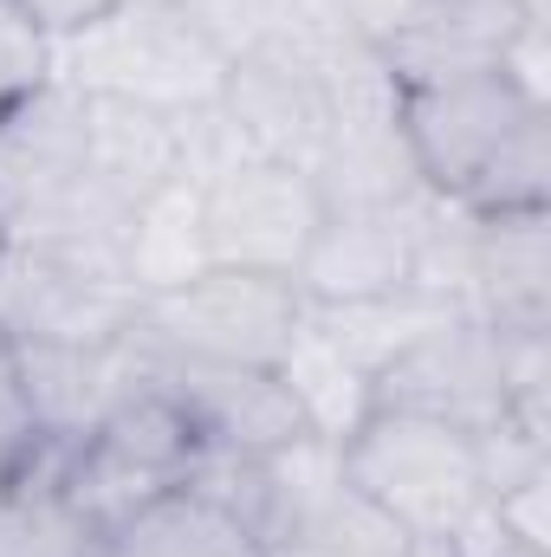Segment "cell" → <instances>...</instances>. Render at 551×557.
<instances>
[{"instance_id":"obj_9","label":"cell","mask_w":551,"mask_h":557,"mask_svg":"<svg viewBox=\"0 0 551 557\" xmlns=\"http://www.w3.org/2000/svg\"><path fill=\"white\" fill-rule=\"evenodd\" d=\"M409 273L415 227L396 201H331L298 267V292L318 305H377V298H396Z\"/></svg>"},{"instance_id":"obj_10","label":"cell","mask_w":551,"mask_h":557,"mask_svg":"<svg viewBox=\"0 0 551 557\" xmlns=\"http://www.w3.org/2000/svg\"><path fill=\"white\" fill-rule=\"evenodd\" d=\"M98 557H267L260 532L201 480H182L98 539Z\"/></svg>"},{"instance_id":"obj_13","label":"cell","mask_w":551,"mask_h":557,"mask_svg":"<svg viewBox=\"0 0 551 557\" xmlns=\"http://www.w3.org/2000/svg\"><path fill=\"white\" fill-rule=\"evenodd\" d=\"M46 454V428L33 416V396H26V376H20V350L0 337V493H20L26 473L39 467Z\"/></svg>"},{"instance_id":"obj_8","label":"cell","mask_w":551,"mask_h":557,"mask_svg":"<svg viewBox=\"0 0 551 557\" xmlns=\"http://www.w3.org/2000/svg\"><path fill=\"white\" fill-rule=\"evenodd\" d=\"M325 182L292 156H247L215 175L195 214L201 267H241V273H279L298 285L311 253V234L325 221Z\"/></svg>"},{"instance_id":"obj_6","label":"cell","mask_w":551,"mask_h":557,"mask_svg":"<svg viewBox=\"0 0 551 557\" xmlns=\"http://www.w3.org/2000/svg\"><path fill=\"white\" fill-rule=\"evenodd\" d=\"M201 454H208V447L195 441V428L175 416L156 389L124 383V396L65 447V467H59V480H52V499H59L91 539H105V532L124 525L137 506H149L156 493L195 480Z\"/></svg>"},{"instance_id":"obj_2","label":"cell","mask_w":551,"mask_h":557,"mask_svg":"<svg viewBox=\"0 0 551 557\" xmlns=\"http://www.w3.org/2000/svg\"><path fill=\"white\" fill-rule=\"evenodd\" d=\"M331 473L403 539L461 545L493 512V434L421 409H364Z\"/></svg>"},{"instance_id":"obj_16","label":"cell","mask_w":551,"mask_h":557,"mask_svg":"<svg viewBox=\"0 0 551 557\" xmlns=\"http://www.w3.org/2000/svg\"><path fill=\"white\" fill-rule=\"evenodd\" d=\"M403 557H461V545H441V539H409Z\"/></svg>"},{"instance_id":"obj_4","label":"cell","mask_w":551,"mask_h":557,"mask_svg":"<svg viewBox=\"0 0 551 557\" xmlns=\"http://www.w3.org/2000/svg\"><path fill=\"white\" fill-rule=\"evenodd\" d=\"M143 285L124 253L0 234V337L20 350H111L137 324Z\"/></svg>"},{"instance_id":"obj_1","label":"cell","mask_w":551,"mask_h":557,"mask_svg":"<svg viewBox=\"0 0 551 557\" xmlns=\"http://www.w3.org/2000/svg\"><path fill=\"white\" fill-rule=\"evenodd\" d=\"M396 137L415 175L474 214L546 208V91L513 65L396 78Z\"/></svg>"},{"instance_id":"obj_12","label":"cell","mask_w":551,"mask_h":557,"mask_svg":"<svg viewBox=\"0 0 551 557\" xmlns=\"http://www.w3.org/2000/svg\"><path fill=\"white\" fill-rule=\"evenodd\" d=\"M403 545L409 539L357 493H344L338 473L325 486H298L267 532V557H403Z\"/></svg>"},{"instance_id":"obj_7","label":"cell","mask_w":551,"mask_h":557,"mask_svg":"<svg viewBox=\"0 0 551 557\" xmlns=\"http://www.w3.org/2000/svg\"><path fill=\"white\" fill-rule=\"evenodd\" d=\"M305 324V292L279 273H241V267H195L182 278L143 285L137 337L215 357V363H247V370H285L292 344Z\"/></svg>"},{"instance_id":"obj_15","label":"cell","mask_w":551,"mask_h":557,"mask_svg":"<svg viewBox=\"0 0 551 557\" xmlns=\"http://www.w3.org/2000/svg\"><path fill=\"white\" fill-rule=\"evenodd\" d=\"M46 39H85L91 26H105L111 13H124L131 0H13Z\"/></svg>"},{"instance_id":"obj_11","label":"cell","mask_w":551,"mask_h":557,"mask_svg":"<svg viewBox=\"0 0 551 557\" xmlns=\"http://www.w3.org/2000/svg\"><path fill=\"white\" fill-rule=\"evenodd\" d=\"M474 278L487 292V324L493 331H546V278H551L546 208L480 214Z\"/></svg>"},{"instance_id":"obj_5","label":"cell","mask_w":551,"mask_h":557,"mask_svg":"<svg viewBox=\"0 0 551 557\" xmlns=\"http://www.w3.org/2000/svg\"><path fill=\"white\" fill-rule=\"evenodd\" d=\"M124 376L156 389L195 428V441L208 454L267 460V454L311 447V434H318L311 403L298 396V383L285 370L215 363V357H188V350H169V344H149L137 331H124Z\"/></svg>"},{"instance_id":"obj_14","label":"cell","mask_w":551,"mask_h":557,"mask_svg":"<svg viewBox=\"0 0 551 557\" xmlns=\"http://www.w3.org/2000/svg\"><path fill=\"white\" fill-rule=\"evenodd\" d=\"M46 33L13 7V0H0V104H13L20 91H33L39 78H52L46 72Z\"/></svg>"},{"instance_id":"obj_3","label":"cell","mask_w":551,"mask_h":557,"mask_svg":"<svg viewBox=\"0 0 551 557\" xmlns=\"http://www.w3.org/2000/svg\"><path fill=\"white\" fill-rule=\"evenodd\" d=\"M0 234L13 240H72L124 253L91 208V98L85 85L39 78L0 104Z\"/></svg>"}]
</instances>
